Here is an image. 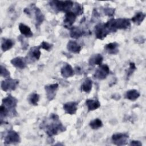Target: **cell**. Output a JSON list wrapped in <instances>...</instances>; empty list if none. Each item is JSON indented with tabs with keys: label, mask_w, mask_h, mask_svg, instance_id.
<instances>
[{
	"label": "cell",
	"mask_w": 146,
	"mask_h": 146,
	"mask_svg": "<svg viewBox=\"0 0 146 146\" xmlns=\"http://www.w3.org/2000/svg\"><path fill=\"white\" fill-rule=\"evenodd\" d=\"M90 127L93 129H98L103 126V123L99 119H95L90 121L89 124Z\"/></svg>",
	"instance_id": "cell-27"
},
{
	"label": "cell",
	"mask_w": 146,
	"mask_h": 146,
	"mask_svg": "<svg viewBox=\"0 0 146 146\" xmlns=\"http://www.w3.org/2000/svg\"><path fill=\"white\" fill-rule=\"evenodd\" d=\"M106 27L109 31L115 32L117 29H126L131 26L129 19L126 18L111 19L107 22L104 23Z\"/></svg>",
	"instance_id": "cell-1"
},
{
	"label": "cell",
	"mask_w": 146,
	"mask_h": 146,
	"mask_svg": "<svg viewBox=\"0 0 146 146\" xmlns=\"http://www.w3.org/2000/svg\"><path fill=\"white\" fill-rule=\"evenodd\" d=\"M78 105V103L76 102H70L64 104L63 108L66 113L70 115H74L76 112Z\"/></svg>",
	"instance_id": "cell-11"
},
{
	"label": "cell",
	"mask_w": 146,
	"mask_h": 146,
	"mask_svg": "<svg viewBox=\"0 0 146 146\" xmlns=\"http://www.w3.org/2000/svg\"><path fill=\"white\" fill-rule=\"evenodd\" d=\"M128 135L127 133H117L113 134L112 136V143L117 145H123L126 144Z\"/></svg>",
	"instance_id": "cell-8"
},
{
	"label": "cell",
	"mask_w": 146,
	"mask_h": 146,
	"mask_svg": "<svg viewBox=\"0 0 146 146\" xmlns=\"http://www.w3.org/2000/svg\"><path fill=\"white\" fill-rule=\"evenodd\" d=\"M4 141L5 144H17L20 141L19 135L17 132L14 131H9L6 135Z\"/></svg>",
	"instance_id": "cell-7"
},
{
	"label": "cell",
	"mask_w": 146,
	"mask_h": 146,
	"mask_svg": "<svg viewBox=\"0 0 146 146\" xmlns=\"http://www.w3.org/2000/svg\"><path fill=\"white\" fill-rule=\"evenodd\" d=\"M58 88V84L57 83L45 86L44 89L46 92L47 98L49 101H51L54 99L56 95V93Z\"/></svg>",
	"instance_id": "cell-10"
},
{
	"label": "cell",
	"mask_w": 146,
	"mask_h": 146,
	"mask_svg": "<svg viewBox=\"0 0 146 146\" xmlns=\"http://www.w3.org/2000/svg\"><path fill=\"white\" fill-rule=\"evenodd\" d=\"M86 104L88 111L95 110L100 107V102L96 99H87Z\"/></svg>",
	"instance_id": "cell-16"
},
{
	"label": "cell",
	"mask_w": 146,
	"mask_h": 146,
	"mask_svg": "<svg viewBox=\"0 0 146 146\" xmlns=\"http://www.w3.org/2000/svg\"><path fill=\"white\" fill-rule=\"evenodd\" d=\"M35 19H36V26H39L43 21L44 19V17L40 9L38 7H35Z\"/></svg>",
	"instance_id": "cell-24"
},
{
	"label": "cell",
	"mask_w": 146,
	"mask_h": 146,
	"mask_svg": "<svg viewBox=\"0 0 146 146\" xmlns=\"http://www.w3.org/2000/svg\"><path fill=\"white\" fill-rule=\"evenodd\" d=\"M95 36L98 39H103L110 33L104 24L100 23L97 25L95 28Z\"/></svg>",
	"instance_id": "cell-9"
},
{
	"label": "cell",
	"mask_w": 146,
	"mask_h": 146,
	"mask_svg": "<svg viewBox=\"0 0 146 146\" xmlns=\"http://www.w3.org/2000/svg\"><path fill=\"white\" fill-rule=\"evenodd\" d=\"M119 44L116 42H112L107 44L104 46L105 50L110 54H116L119 52Z\"/></svg>",
	"instance_id": "cell-17"
},
{
	"label": "cell",
	"mask_w": 146,
	"mask_h": 146,
	"mask_svg": "<svg viewBox=\"0 0 146 146\" xmlns=\"http://www.w3.org/2000/svg\"><path fill=\"white\" fill-rule=\"evenodd\" d=\"M145 18V14L143 12H138L131 18V21L136 25H140Z\"/></svg>",
	"instance_id": "cell-22"
},
{
	"label": "cell",
	"mask_w": 146,
	"mask_h": 146,
	"mask_svg": "<svg viewBox=\"0 0 146 146\" xmlns=\"http://www.w3.org/2000/svg\"><path fill=\"white\" fill-rule=\"evenodd\" d=\"M85 32L82 31V30L77 28V27H74L72 28L71 32H70V36L75 39H78L80 38V36L84 35Z\"/></svg>",
	"instance_id": "cell-26"
},
{
	"label": "cell",
	"mask_w": 146,
	"mask_h": 146,
	"mask_svg": "<svg viewBox=\"0 0 146 146\" xmlns=\"http://www.w3.org/2000/svg\"><path fill=\"white\" fill-rule=\"evenodd\" d=\"M130 145H135V146H141L142 145V144L139 141L132 140V141H131Z\"/></svg>",
	"instance_id": "cell-34"
},
{
	"label": "cell",
	"mask_w": 146,
	"mask_h": 146,
	"mask_svg": "<svg viewBox=\"0 0 146 146\" xmlns=\"http://www.w3.org/2000/svg\"><path fill=\"white\" fill-rule=\"evenodd\" d=\"M92 81L91 80V79L87 78L82 83L81 86V90L83 91V92L89 93L92 89Z\"/></svg>",
	"instance_id": "cell-23"
},
{
	"label": "cell",
	"mask_w": 146,
	"mask_h": 146,
	"mask_svg": "<svg viewBox=\"0 0 146 146\" xmlns=\"http://www.w3.org/2000/svg\"><path fill=\"white\" fill-rule=\"evenodd\" d=\"M136 70V66H135V63L131 62L129 63V67L128 72H127V76H130L133 73L134 70Z\"/></svg>",
	"instance_id": "cell-32"
},
{
	"label": "cell",
	"mask_w": 146,
	"mask_h": 146,
	"mask_svg": "<svg viewBox=\"0 0 146 146\" xmlns=\"http://www.w3.org/2000/svg\"><path fill=\"white\" fill-rule=\"evenodd\" d=\"M14 42L11 39L3 38L1 43V48L3 52L11 49L14 46Z\"/></svg>",
	"instance_id": "cell-20"
},
{
	"label": "cell",
	"mask_w": 146,
	"mask_h": 146,
	"mask_svg": "<svg viewBox=\"0 0 146 146\" xmlns=\"http://www.w3.org/2000/svg\"><path fill=\"white\" fill-rule=\"evenodd\" d=\"M17 99L13 97L11 95H9L6 98L2 100V105L5 107V108L8 111V112L12 111L13 112L15 110L17 106Z\"/></svg>",
	"instance_id": "cell-3"
},
{
	"label": "cell",
	"mask_w": 146,
	"mask_h": 146,
	"mask_svg": "<svg viewBox=\"0 0 146 146\" xmlns=\"http://www.w3.org/2000/svg\"><path fill=\"white\" fill-rule=\"evenodd\" d=\"M64 127L61 123H52L51 124L47 126L46 133L49 136H52L53 135H57L59 132L64 131Z\"/></svg>",
	"instance_id": "cell-6"
},
{
	"label": "cell",
	"mask_w": 146,
	"mask_h": 146,
	"mask_svg": "<svg viewBox=\"0 0 146 146\" xmlns=\"http://www.w3.org/2000/svg\"><path fill=\"white\" fill-rule=\"evenodd\" d=\"M19 30L21 34L24 35L26 37L30 38V37L33 36V34L30 28L28 26L25 25L23 23H21L19 25Z\"/></svg>",
	"instance_id": "cell-18"
},
{
	"label": "cell",
	"mask_w": 146,
	"mask_h": 146,
	"mask_svg": "<svg viewBox=\"0 0 146 146\" xmlns=\"http://www.w3.org/2000/svg\"><path fill=\"white\" fill-rule=\"evenodd\" d=\"M104 11L105 14L108 16L113 15L115 13V9H111V8H105Z\"/></svg>",
	"instance_id": "cell-33"
},
{
	"label": "cell",
	"mask_w": 146,
	"mask_h": 146,
	"mask_svg": "<svg viewBox=\"0 0 146 146\" xmlns=\"http://www.w3.org/2000/svg\"><path fill=\"white\" fill-rule=\"evenodd\" d=\"M10 75V72L4 67H3V66H1V76H3L4 78H9Z\"/></svg>",
	"instance_id": "cell-30"
},
{
	"label": "cell",
	"mask_w": 146,
	"mask_h": 146,
	"mask_svg": "<svg viewBox=\"0 0 146 146\" xmlns=\"http://www.w3.org/2000/svg\"><path fill=\"white\" fill-rule=\"evenodd\" d=\"M61 75L64 78H68L74 75V71L69 64H66L61 68Z\"/></svg>",
	"instance_id": "cell-14"
},
{
	"label": "cell",
	"mask_w": 146,
	"mask_h": 146,
	"mask_svg": "<svg viewBox=\"0 0 146 146\" xmlns=\"http://www.w3.org/2000/svg\"><path fill=\"white\" fill-rule=\"evenodd\" d=\"M76 15L74 13L71 11L67 12L64 16V26L65 27H70L72 24L75 22L76 18Z\"/></svg>",
	"instance_id": "cell-12"
},
{
	"label": "cell",
	"mask_w": 146,
	"mask_h": 146,
	"mask_svg": "<svg viewBox=\"0 0 146 146\" xmlns=\"http://www.w3.org/2000/svg\"><path fill=\"white\" fill-rule=\"evenodd\" d=\"M40 46H35L30 48L29 55L31 58L35 59V60H39L41 55L40 51Z\"/></svg>",
	"instance_id": "cell-21"
},
{
	"label": "cell",
	"mask_w": 146,
	"mask_h": 146,
	"mask_svg": "<svg viewBox=\"0 0 146 146\" xmlns=\"http://www.w3.org/2000/svg\"><path fill=\"white\" fill-rule=\"evenodd\" d=\"M52 44H50L46 42H44V41H43L42 42V43L40 44V45L39 46L40 48L46 50V51H50L52 47Z\"/></svg>",
	"instance_id": "cell-29"
},
{
	"label": "cell",
	"mask_w": 146,
	"mask_h": 146,
	"mask_svg": "<svg viewBox=\"0 0 146 146\" xmlns=\"http://www.w3.org/2000/svg\"><path fill=\"white\" fill-rule=\"evenodd\" d=\"M18 84L19 80L18 79L8 78L2 82L1 84V89L6 92L9 91H13L15 90Z\"/></svg>",
	"instance_id": "cell-2"
},
{
	"label": "cell",
	"mask_w": 146,
	"mask_h": 146,
	"mask_svg": "<svg viewBox=\"0 0 146 146\" xmlns=\"http://www.w3.org/2000/svg\"><path fill=\"white\" fill-rule=\"evenodd\" d=\"M103 59V58L101 54H95L90 58V63L91 65H101Z\"/></svg>",
	"instance_id": "cell-25"
},
{
	"label": "cell",
	"mask_w": 146,
	"mask_h": 146,
	"mask_svg": "<svg viewBox=\"0 0 146 146\" xmlns=\"http://www.w3.org/2000/svg\"><path fill=\"white\" fill-rule=\"evenodd\" d=\"M67 50L74 54H78L82 49V47L75 41L70 40L67 44Z\"/></svg>",
	"instance_id": "cell-15"
},
{
	"label": "cell",
	"mask_w": 146,
	"mask_h": 146,
	"mask_svg": "<svg viewBox=\"0 0 146 146\" xmlns=\"http://www.w3.org/2000/svg\"><path fill=\"white\" fill-rule=\"evenodd\" d=\"M110 73V68L106 64H101L95 71L94 76L99 80H103L106 78Z\"/></svg>",
	"instance_id": "cell-5"
},
{
	"label": "cell",
	"mask_w": 146,
	"mask_h": 146,
	"mask_svg": "<svg viewBox=\"0 0 146 146\" xmlns=\"http://www.w3.org/2000/svg\"><path fill=\"white\" fill-rule=\"evenodd\" d=\"M39 100V95L36 93H33L29 98V103L33 106H37Z\"/></svg>",
	"instance_id": "cell-28"
},
{
	"label": "cell",
	"mask_w": 146,
	"mask_h": 146,
	"mask_svg": "<svg viewBox=\"0 0 146 146\" xmlns=\"http://www.w3.org/2000/svg\"><path fill=\"white\" fill-rule=\"evenodd\" d=\"M140 96L139 91L135 89H132L127 91L125 94V98L131 101H135Z\"/></svg>",
	"instance_id": "cell-19"
},
{
	"label": "cell",
	"mask_w": 146,
	"mask_h": 146,
	"mask_svg": "<svg viewBox=\"0 0 146 146\" xmlns=\"http://www.w3.org/2000/svg\"><path fill=\"white\" fill-rule=\"evenodd\" d=\"M10 62L13 66L19 69H23L26 67V60L22 57L14 58Z\"/></svg>",
	"instance_id": "cell-13"
},
{
	"label": "cell",
	"mask_w": 146,
	"mask_h": 146,
	"mask_svg": "<svg viewBox=\"0 0 146 146\" xmlns=\"http://www.w3.org/2000/svg\"><path fill=\"white\" fill-rule=\"evenodd\" d=\"M55 7L60 11L68 12L69 10L73 6L74 2L71 1H53Z\"/></svg>",
	"instance_id": "cell-4"
},
{
	"label": "cell",
	"mask_w": 146,
	"mask_h": 146,
	"mask_svg": "<svg viewBox=\"0 0 146 146\" xmlns=\"http://www.w3.org/2000/svg\"><path fill=\"white\" fill-rule=\"evenodd\" d=\"M75 12L74 13L76 15H79L82 14L83 13V6H82L80 4L76 3V6H75Z\"/></svg>",
	"instance_id": "cell-31"
}]
</instances>
